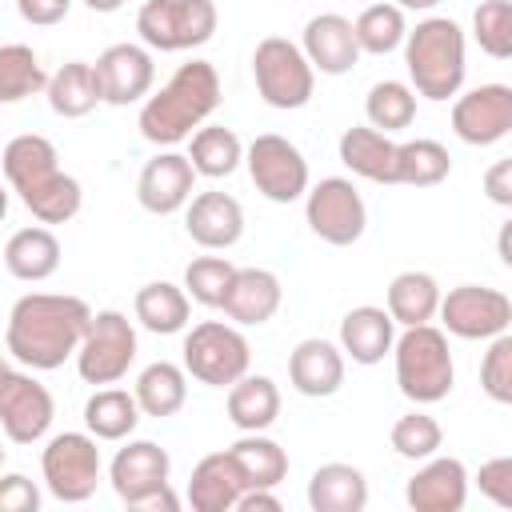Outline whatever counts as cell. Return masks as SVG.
Returning a JSON list of instances; mask_svg holds the SVG:
<instances>
[{
	"label": "cell",
	"mask_w": 512,
	"mask_h": 512,
	"mask_svg": "<svg viewBox=\"0 0 512 512\" xmlns=\"http://www.w3.org/2000/svg\"><path fill=\"white\" fill-rule=\"evenodd\" d=\"M416 512H460L468 500V468L456 456H428L404 488Z\"/></svg>",
	"instance_id": "19"
},
{
	"label": "cell",
	"mask_w": 512,
	"mask_h": 512,
	"mask_svg": "<svg viewBox=\"0 0 512 512\" xmlns=\"http://www.w3.org/2000/svg\"><path fill=\"white\" fill-rule=\"evenodd\" d=\"M136 360V328L128 324L124 312H92L80 348H76V368L88 384H116L128 364Z\"/></svg>",
	"instance_id": "8"
},
{
	"label": "cell",
	"mask_w": 512,
	"mask_h": 512,
	"mask_svg": "<svg viewBox=\"0 0 512 512\" xmlns=\"http://www.w3.org/2000/svg\"><path fill=\"white\" fill-rule=\"evenodd\" d=\"M452 172V156L440 140H408L396 144V184H412V188H432Z\"/></svg>",
	"instance_id": "38"
},
{
	"label": "cell",
	"mask_w": 512,
	"mask_h": 512,
	"mask_svg": "<svg viewBox=\"0 0 512 512\" xmlns=\"http://www.w3.org/2000/svg\"><path fill=\"white\" fill-rule=\"evenodd\" d=\"M8 372H12V368H8V360H4V356H0V384H4V380H8Z\"/></svg>",
	"instance_id": "54"
},
{
	"label": "cell",
	"mask_w": 512,
	"mask_h": 512,
	"mask_svg": "<svg viewBox=\"0 0 512 512\" xmlns=\"http://www.w3.org/2000/svg\"><path fill=\"white\" fill-rule=\"evenodd\" d=\"M440 0H396V8H412V12H428V8H436Z\"/></svg>",
	"instance_id": "51"
},
{
	"label": "cell",
	"mask_w": 512,
	"mask_h": 512,
	"mask_svg": "<svg viewBox=\"0 0 512 512\" xmlns=\"http://www.w3.org/2000/svg\"><path fill=\"white\" fill-rule=\"evenodd\" d=\"M48 72L40 68L28 44H0V104H16L24 96L44 92Z\"/></svg>",
	"instance_id": "39"
},
{
	"label": "cell",
	"mask_w": 512,
	"mask_h": 512,
	"mask_svg": "<svg viewBox=\"0 0 512 512\" xmlns=\"http://www.w3.org/2000/svg\"><path fill=\"white\" fill-rule=\"evenodd\" d=\"M340 160L372 184H396V144L388 140V132H376L372 124H352L340 136Z\"/></svg>",
	"instance_id": "23"
},
{
	"label": "cell",
	"mask_w": 512,
	"mask_h": 512,
	"mask_svg": "<svg viewBox=\"0 0 512 512\" xmlns=\"http://www.w3.org/2000/svg\"><path fill=\"white\" fill-rule=\"evenodd\" d=\"M288 380L300 396H332L340 392L344 384V356L336 344L312 336V340H300L288 356Z\"/></svg>",
	"instance_id": "21"
},
{
	"label": "cell",
	"mask_w": 512,
	"mask_h": 512,
	"mask_svg": "<svg viewBox=\"0 0 512 512\" xmlns=\"http://www.w3.org/2000/svg\"><path fill=\"white\" fill-rule=\"evenodd\" d=\"M136 404H140V412L144 416H156V420H164V416H176L180 408H184V396H188V380H184V368H176V364H168V360H156V364H148L144 372H140V380H136Z\"/></svg>",
	"instance_id": "32"
},
{
	"label": "cell",
	"mask_w": 512,
	"mask_h": 512,
	"mask_svg": "<svg viewBox=\"0 0 512 512\" xmlns=\"http://www.w3.org/2000/svg\"><path fill=\"white\" fill-rule=\"evenodd\" d=\"M300 52L308 56L312 72H324V76H344L352 72V64L360 60V44H356V32H352V20L336 16V12H324V16H312L304 24V44Z\"/></svg>",
	"instance_id": "18"
},
{
	"label": "cell",
	"mask_w": 512,
	"mask_h": 512,
	"mask_svg": "<svg viewBox=\"0 0 512 512\" xmlns=\"http://www.w3.org/2000/svg\"><path fill=\"white\" fill-rule=\"evenodd\" d=\"M404 64L424 100H448L464 84V32L448 16H428L404 32Z\"/></svg>",
	"instance_id": "3"
},
{
	"label": "cell",
	"mask_w": 512,
	"mask_h": 512,
	"mask_svg": "<svg viewBox=\"0 0 512 512\" xmlns=\"http://www.w3.org/2000/svg\"><path fill=\"white\" fill-rule=\"evenodd\" d=\"M84 4H88L92 12H116V8L124 4V0H84Z\"/></svg>",
	"instance_id": "52"
},
{
	"label": "cell",
	"mask_w": 512,
	"mask_h": 512,
	"mask_svg": "<svg viewBox=\"0 0 512 512\" xmlns=\"http://www.w3.org/2000/svg\"><path fill=\"white\" fill-rule=\"evenodd\" d=\"M96 80H100V100L104 104H136L152 92V80H156V64L148 56V48L140 44H112L96 56Z\"/></svg>",
	"instance_id": "16"
},
{
	"label": "cell",
	"mask_w": 512,
	"mask_h": 512,
	"mask_svg": "<svg viewBox=\"0 0 512 512\" xmlns=\"http://www.w3.org/2000/svg\"><path fill=\"white\" fill-rule=\"evenodd\" d=\"M228 456H232V464H236L244 488H276V484L288 476V452H284L276 440L260 436V432L240 436V440L228 448Z\"/></svg>",
	"instance_id": "30"
},
{
	"label": "cell",
	"mask_w": 512,
	"mask_h": 512,
	"mask_svg": "<svg viewBox=\"0 0 512 512\" xmlns=\"http://www.w3.org/2000/svg\"><path fill=\"white\" fill-rule=\"evenodd\" d=\"M136 320L156 332V336H172L188 324V292L168 284V280H152L136 292Z\"/></svg>",
	"instance_id": "37"
},
{
	"label": "cell",
	"mask_w": 512,
	"mask_h": 512,
	"mask_svg": "<svg viewBox=\"0 0 512 512\" xmlns=\"http://www.w3.org/2000/svg\"><path fill=\"white\" fill-rule=\"evenodd\" d=\"M44 484L64 504H84L100 484V448L92 432H60L48 440L44 456Z\"/></svg>",
	"instance_id": "10"
},
{
	"label": "cell",
	"mask_w": 512,
	"mask_h": 512,
	"mask_svg": "<svg viewBox=\"0 0 512 512\" xmlns=\"http://www.w3.org/2000/svg\"><path fill=\"white\" fill-rule=\"evenodd\" d=\"M56 416V404H52V392L24 376V372H8V380L0 384V428L12 444H32L48 432Z\"/></svg>",
	"instance_id": "15"
},
{
	"label": "cell",
	"mask_w": 512,
	"mask_h": 512,
	"mask_svg": "<svg viewBox=\"0 0 512 512\" xmlns=\"http://www.w3.org/2000/svg\"><path fill=\"white\" fill-rule=\"evenodd\" d=\"M308 504L312 512H360L368 504V480L352 464H320L308 480Z\"/></svg>",
	"instance_id": "25"
},
{
	"label": "cell",
	"mask_w": 512,
	"mask_h": 512,
	"mask_svg": "<svg viewBox=\"0 0 512 512\" xmlns=\"http://www.w3.org/2000/svg\"><path fill=\"white\" fill-rule=\"evenodd\" d=\"M280 296L284 292H280L276 272H268V268H236V276H232L228 296H224L220 308L236 324H264V320L276 316Z\"/></svg>",
	"instance_id": "22"
},
{
	"label": "cell",
	"mask_w": 512,
	"mask_h": 512,
	"mask_svg": "<svg viewBox=\"0 0 512 512\" xmlns=\"http://www.w3.org/2000/svg\"><path fill=\"white\" fill-rule=\"evenodd\" d=\"M244 160V144L232 128L224 124H208V128H196L192 132V144H188V164L196 168V176H208V180H220L228 172H236V164Z\"/></svg>",
	"instance_id": "33"
},
{
	"label": "cell",
	"mask_w": 512,
	"mask_h": 512,
	"mask_svg": "<svg viewBox=\"0 0 512 512\" xmlns=\"http://www.w3.org/2000/svg\"><path fill=\"white\" fill-rule=\"evenodd\" d=\"M84 424L96 440H124L140 424V404L124 388H100L84 404Z\"/></svg>",
	"instance_id": "36"
},
{
	"label": "cell",
	"mask_w": 512,
	"mask_h": 512,
	"mask_svg": "<svg viewBox=\"0 0 512 512\" xmlns=\"http://www.w3.org/2000/svg\"><path fill=\"white\" fill-rule=\"evenodd\" d=\"M40 508V488L24 472L0 476V512H36Z\"/></svg>",
	"instance_id": "47"
},
{
	"label": "cell",
	"mask_w": 512,
	"mask_h": 512,
	"mask_svg": "<svg viewBox=\"0 0 512 512\" xmlns=\"http://www.w3.org/2000/svg\"><path fill=\"white\" fill-rule=\"evenodd\" d=\"M136 32L156 52L200 48L216 32V4L212 0H148L136 16Z\"/></svg>",
	"instance_id": "7"
},
{
	"label": "cell",
	"mask_w": 512,
	"mask_h": 512,
	"mask_svg": "<svg viewBox=\"0 0 512 512\" xmlns=\"http://www.w3.org/2000/svg\"><path fill=\"white\" fill-rule=\"evenodd\" d=\"M4 264H8V272H12L16 280L40 284V280H48V276L60 268V240H56L48 228H40V224L20 228V232H12V240L4 244Z\"/></svg>",
	"instance_id": "27"
},
{
	"label": "cell",
	"mask_w": 512,
	"mask_h": 512,
	"mask_svg": "<svg viewBox=\"0 0 512 512\" xmlns=\"http://www.w3.org/2000/svg\"><path fill=\"white\" fill-rule=\"evenodd\" d=\"M4 216H8V188L0 184V220H4Z\"/></svg>",
	"instance_id": "53"
},
{
	"label": "cell",
	"mask_w": 512,
	"mask_h": 512,
	"mask_svg": "<svg viewBox=\"0 0 512 512\" xmlns=\"http://www.w3.org/2000/svg\"><path fill=\"white\" fill-rule=\"evenodd\" d=\"M396 352V384L412 404H436L452 392L456 368L448 352V336L432 324L404 328L400 340H392Z\"/></svg>",
	"instance_id": "4"
},
{
	"label": "cell",
	"mask_w": 512,
	"mask_h": 512,
	"mask_svg": "<svg viewBox=\"0 0 512 512\" xmlns=\"http://www.w3.org/2000/svg\"><path fill=\"white\" fill-rule=\"evenodd\" d=\"M484 192L500 204V208H512V160H496L484 176Z\"/></svg>",
	"instance_id": "49"
},
{
	"label": "cell",
	"mask_w": 512,
	"mask_h": 512,
	"mask_svg": "<svg viewBox=\"0 0 512 512\" xmlns=\"http://www.w3.org/2000/svg\"><path fill=\"white\" fill-rule=\"evenodd\" d=\"M476 484H480V492H484L492 504L512 508V456H496V460L480 464Z\"/></svg>",
	"instance_id": "46"
},
{
	"label": "cell",
	"mask_w": 512,
	"mask_h": 512,
	"mask_svg": "<svg viewBox=\"0 0 512 512\" xmlns=\"http://www.w3.org/2000/svg\"><path fill=\"white\" fill-rule=\"evenodd\" d=\"M16 8H20V16H24L28 24L48 28V24H60V20L68 16L72 0H16Z\"/></svg>",
	"instance_id": "48"
},
{
	"label": "cell",
	"mask_w": 512,
	"mask_h": 512,
	"mask_svg": "<svg viewBox=\"0 0 512 512\" xmlns=\"http://www.w3.org/2000/svg\"><path fill=\"white\" fill-rule=\"evenodd\" d=\"M88 320H92V308L80 296L28 292L12 304L4 340L20 364H28L36 372H52L68 356H76Z\"/></svg>",
	"instance_id": "1"
},
{
	"label": "cell",
	"mask_w": 512,
	"mask_h": 512,
	"mask_svg": "<svg viewBox=\"0 0 512 512\" xmlns=\"http://www.w3.org/2000/svg\"><path fill=\"white\" fill-rule=\"evenodd\" d=\"M436 312L444 328L460 340H492L512 324V300L500 288H484V284L452 288L448 296H440Z\"/></svg>",
	"instance_id": "13"
},
{
	"label": "cell",
	"mask_w": 512,
	"mask_h": 512,
	"mask_svg": "<svg viewBox=\"0 0 512 512\" xmlns=\"http://www.w3.org/2000/svg\"><path fill=\"white\" fill-rule=\"evenodd\" d=\"M304 216H308V228L332 244V248H348L364 236L368 228V208L356 192L352 180L344 176H328L320 180L312 192H308V204H304Z\"/></svg>",
	"instance_id": "12"
},
{
	"label": "cell",
	"mask_w": 512,
	"mask_h": 512,
	"mask_svg": "<svg viewBox=\"0 0 512 512\" xmlns=\"http://www.w3.org/2000/svg\"><path fill=\"white\" fill-rule=\"evenodd\" d=\"M244 160H248V176H252L256 192L268 196L272 204H292L308 192V160L300 156V148L292 140L264 132L248 144Z\"/></svg>",
	"instance_id": "11"
},
{
	"label": "cell",
	"mask_w": 512,
	"mask_h": 512,
	"mask_svg": "<svg viewBox=\"0 0 512 512\" xmlns=\"http://www.w3.org/2000/svg\"><path fill=\"white\" fill-rule=\"evenodd\" d=\"M436 304H440V284L428 276V272H400L392 276L388 284V316L392 324H428L436 316Z\"/></svg>",
	"instance_id": "31"
},
{
	"label": "cell",
	"mask_w": 512,
	"mask_h": 512,
	"mask_svg": "<svg viewBox=\"0 0 512 512\" xmlns=\"http://www.w3.org/2000/svg\"><path fill=\"white\" fill-rule=\"evenodd\" d=\"M472 32H476V44L492 60H508L512 56V4L508 0H484L472 16Z\"/></svg>",
	"instance_id": "43"
},
{
	"label": "cell",
	"mask_w": 512,
	"mask_h": 512,
	"mask_svg": "<svg viewBox=\"0 0 512 512\" xmlns=\"http://www.w3.org/2000/svg\"><path fill=\"white\" fill-rule=\"evenodd\" d=\"M56 160H60V156H56V148H52L48 136L24 132V136L8 140V148H4V180H8L16 192H24V188H32L36 180L52 176V172L60 168Z\"/></svg>",
	"instance_id": "34"
},
{
	"label": "cell",
	"mask_w": 512,
	"mask_h": 512,
	"mask_svg": "<svg viewBox=\"0 0 512 512\" xmlns=\"http://www.w3.org/2000/svg\"><path fill=\"white\" fill-rule=\"evenodd\" d=\"M184 224L200 248H212V252L232 248L244 236V208L228 192H200V196H192Z\"/></svg>",
	"instance_id": "20"
},
{
	"label": "cell",
	"mask_w": 512,
	"mask_h": 512,
	"mask_svg": "<svg viewBox=\"0 0 512 512\" xmlns=\"http://www.w3.org/2000/svg\"><path fill=\"white\" fill-rule=\"evenodd\" d=\"M352 32H356L360 52L388 56V52H396V48L404 44V32H408V28H404V8H396V4H368V8L356 16Z\"/></svg>",
	"instance_id": "41"
},
{
	"label": "cell",
	"mask_w": 512,
	"mask_h": 512,
	"mask_svg": "<svg viewBox=\"0 0 512 512\" xmlns=\"http://www.w3.org/2000/svg\"><path fill=\"white\" fill-rule=\"evenodd\" d=\"M392 316L384 308L360 304L340 320V348L356 360V364H380L392 352Z\"/></svg>",
	"instance_id": "26"
},
{
	"label": "cell",
	"mask_w": 512,
	"mask_h": 512,
	"mask_svg": "<svg viewBox=\"0 0 512 512\" xmlns=\"http://www.w3.org/2000/svg\"><path fill=\"white\" fill-rule=\"evenodd\" d=\"M252 76L256 88L264 96V104L288 112V108H304L312 100L316 88V72L308 64V56L300 52V44L284 40V36H264L252 52Z\"/></svg>",
	"instance_id": "5"
},
{
	"label": "cell",
	"mask_w": 512,
	"mask_h": 512,
	"mask_svg": "<svg viewBox=\"0 0 512 512\" xmlns=\"http://www.w3.org/2000/svg\"><path fill=\"white\" fill-rule=\"evenodd\" d=\"M44 92H48L52 112L64 120H80L100 104V80H96V68L88 60H68L60 72L48 76Z\"/></svg>",
	"instance_id": "29"
},
{
	"label": "cell",
	"mask_w": 512,
	"mask_h": 512,
	"mask_svg": "<svg viewBox=\"0 0 512 512\" xmlns=\"http://www.w3.org/2000/svg\"><path fill=\"white\" fill-rule=\"evenodd\" d=\"M232 276H236V264H228L224 256H200L184 268V292L204 308H220Z\"/></svg>",
	"instance_id": "42"
},
{
	"label": "cell",
	"mask_w": 512,
	"mask_h": 512,
	"mask_svg": "<svg viewBox=\"0 0 512 512\" xmlns=\"http://www.w3.org/2000/svg\"><path fill=\"white\" fill-rule=\"evenodd\" d=\"M480 388L488 392V400L512 404V336L508 332L492 336L484 364H480Z\"/></svg>",
	"instance_id": "45"
},
{
	"label": "cell",
	"mask_w": 512,
	"mask_h": 512,
	"mask_svg": "<svg viewBox=\"0 0 512 512\" xmlns=\"http://www.w3.org/2000/svg\"><path fill=\"white\" fill-rule=\"evenodd\" d=\"M220 104V76L208 60H188L180 64L168 84L144 100L140 108V136L148 144H180L192 136V128H200Z\"/></svg>",
	"instance_id": "2"
},
{
	"label": "cell",
	"mask_w": 512,
	"mask_h": 512,
	"mask_svg": "<svg viewBox=\"0 0 512 512\" xmlns=\"http://www.w3.org/2000/svg\"><path fill=\"white\" fill-rule=\"evenodd\" d=\"M168 472H172V460L160 444L152 440H128L116 456H112V468H108V480L116 488V496L128 504V508H176L180 500L168 492Z\"/></svg>",
	"instance_id": "6"
},
{
	"label": "cell",
	"mask_w": 512,
	"mask_h": 512,
	"mask_svg": "<svg viewBox=\"0 0 512 512\" xmlns=\"http://www.w3.org/2000/svg\"><path fill=\"white\" fill-rule=\"evenodd\" d=\"M280 416V388L268 376H240L236 384H228V420L240 432H264L272 428Z\"/></svg>",
	"instance_id": "28"
},
{
	"label": "cell",
	"mask_w": 512,
	"mask_h": 512,
	"mask_svg": "<svg viewBox=\"0 0 512 512\" xmlns=\"http://www.w3.org/2000/svg\"><path fill=\"white\" fill-rule=\"evenodd\" d=\"M0 464H4V448H0Z\"/></svg>",
	"instance_id": "55"
},
{
	"label": "cell",
	"mask_w": 512,
	"mask_h": 512,
	"mask_svg": "<svg viewBox=\"0 0 512 512\" xmlns=\"http://www.w3.org/2000/svg\"><path fill=\"white\" fill-rule=\"evenodd\" d=\"M248 340L220 320H204L184 336V372H192L200 384L228 388L248 372Z\"/></svg>",
	"instance_id": "9"
},
{
	"label": "cell",
	"mask_w": 512,
	"mask_h": 512,
	"mask_svg": "<svg viewBox=\"0 0 512 512\" xmlns=\"http://www.w3.org/2000/svg\"><path fill=\"white\" fill-rule=\"evenodd\" d=\"M452 132L464 144L488 148L512 132V88L508 84H480L452 104Z\"/></svg>",
	"instance_id": "14"
},
{
	"label": "cell",
	"mask_w": 512,
	"mask_h": 512,
	"mask_svg": "<svg viewBox=\"0 0 512 512\" xmlns=\"http://www.w3.org/2000/svg\"><path fill=\"white\" fill-rule=\"evenodd\" d=\"M192 184H196V168L188 164V156L160 152L156 160L144 164L136 180V200L152 216H172L192 200Z\"/></svg>",
	"instance_id": "17"
},
{
	"label": "cell",
	"mask_w": 512,
	"mask_h": 512,
	"mask_svg": "<svg viewBox=\"0 0 512 512\" xmlns=\"http://www.w3.org/2000/svg\"><path fill=\"white\" fill-rule=\"evenodd\" d=\"M440 440H444V432H440V424L428 412H404L392 424V448L404 460H428V456H436Z\"/></svg>",
	"instance_id": "44"
},
{
	"label": "cell",
	"mask_w": 512,
	"mask_h": 512,
	"mask_svg": "<svg viewBox=\"0 0 512 512\" xmlns=\"http://www.w3.org/2000/svg\"><path fill=\"white\" fill-rule=\"evenodd\" d=\"M244 492V480L228 452H212L192 468L188 480V504L196 512H232Z\"/></svg>",
	"instance_id": "24"
},
{
	"label": "cell",
	"mask_w": 512,
	"mask_h": 512,
	"mask_svg": "<svg viewBox=\"0 0 512 512\" xmlns=\"http://www.w3.org/2000/svg\"><path fill=\"white\" fill-rule=\"evenodd\" d=\"M364 116L376 132H400L416 120V92L400 80H380V84L368 88Z\"/></svg>",
	"instance_id": "40"
},
{
	"label": "cell",
	"mask_w": 512,
	"mask_h": 512,
	"mask_svg": "<svg viewBox=\"0 0 512 512\" xmlns=\"http://www.w3.org/2000/svg\"><path fill=\"white\" fill-rule=\"evenodd\" d=\"M280 512V496H272V488H244L240 500H236V512Z\"/></svg>",
	"instance_id": "50"
},
{
	"label": "cell",
	"mask_w": 512,
	"mask_h": 512,
	"mask_svg": "<svg viewBox=\"0 0 512 512\" xmlns=\"http://www.w3.org/2000/svg\"><path fill=\"white\" fill-rule=\"evenodd\" d=\"M20 200H24V208H28L40 224H64V220H72V216L80 212L84 192H80V180H76V176H68V172L56 168L52 176H44V180H36L32 188H24Z\"/></svg>",
	"instance_id": "35"
}]
</instances>
